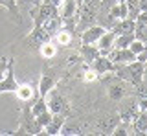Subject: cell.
Returning a JSON list of instances; mask_svg holds the SVG:
<instances>
[{
  "label": "cell",
  "mask_w": 147,
  "mask_h": 136,
  "mask_svg": "<svg viewBox=\"0 0 147 136\" xmlns=\"http://www.w3.org/2000/svg\"><path fill=\"white\" fill-rule=\"evenodd\" d=\"M0 6H4V7L9 11L11 19L17 20V24H22V15H20V11H18L17 0H0Z\"/></svg>",
  "instance_id": "24"
},
{
  "label": "cell",
  "mask_w": 147,
  "mask_h": 136,
  "mask_svg": "<svg viewBox=\"0 0 147 136\" xmlns=\"http://www.w3.org/2000/svg\"><path fill=\"white\" fill-rule=\"evenodd\" d=\"M13 94L17 96V99L20 103H26V101L33 103L35 99L39 98V90H37V87H33V85H18Z\"/></svg>",
  "instance_id": "16"
},
{
  "label": "cell",
  "mask_w": 147,
  "mask_h": 136,
  "mask_svg": "<svg viewBox=\"0 0 147 136\" xmlns=\"http://www.w3.org/2000/svg\"><path fill=\"white\" fill-rule=\"evenodd\" d=\"M114 65H125V63H132L136 61V55L131 52L129 48H112L107 55Z\"/></svg>",
  "instance_id": "14"
},
{
  "label": "cell",
  "mask_w": 147,
  "mask_h": 136,
  "mask_svg": "<svg viewBox=\"0 0 147 136\" xmlns=\"http://www.w3.org/2000/svg\"><path fill=\"white\" fill-rule=\"evenodd\" d=\"M114 75L134 87V85H138L144 79V63L132 61V63H125V65H116Z\"/></svg>",
  "instance_id": "2"
},
{
  "label": "cell",
  "mask_w": 147,
  "mask_h": 136,
  "mask_svg": "<svg viewBox=\"0 0 147 136\" xmlns=\"http://www.w3.org/2000/svg\"><path fill=\"white\" fill-rule=\"evenodd\" d=\"M110 134H114V136H127V134H132V125L127 123V121H119V123L112 129V133H110Z\"/></svg>",
  "instance_id": "27"
},
{
  "label": "cell",
  "mask_w": 147,
  "mask_h": 136,
  "mask_svg": "<svg viewBox=\"0 0 147 136\" xmlns=\"http://www.w3.org/2000/svg\"><path fill=\"white\" fill-rule=\"evenodd\" d=\"M118 116H119V121H127L131 123L132 120L138 116L140 108H138V101H136V96H125L123 99L118 101Z\"/></svg>",
  "instance_id": "6"
},
{
  "label": "cell",
  "mask_w": 147,
  "mask_h": 136,
  "mask_svg": "<svg viewBox=\"0 0 147 136\" xmlns=\"http://www.w3.org/2000/svg\"><path fill=\"white\" fill-rule=\"evenodd\" d=\"M114 40H116V33L112 30H107L96 42V46L99 48V55H109V52L114 48Z\"/></svg>",
  "instance_id": "17"
},
{
  "label": "cell",
  "mask_w": 147,
  "mask_h": 136,
  "mask_svg": "<svg viewBox=\"0 0 147 136\" xmlns=\"http://www.w3.org/2000/svg\"><path fill=\"white\" fill-rule=\"evenodd\" d=\"M105 31H107V30H105L103 26L94 24V26H88L86 30H83L77 37H79V42L81 44H96V42H98V39L105 33Z\"/></svg>",
  "instance_id": "13"
},
{
  "label": "cell",
  "mask_w": 147,
  "mask_h": 136,
  "mask_svg": "<svg viewBox=\"0 0 147 136\" xmlns=\"http://www.w3.org/2000/svg\"><path fill=\"white\" fill-rule=\"evenodd\" d=\"M144 81H147V61L144 63Z\"/></svg>",
  "instance_id": "34"
},
{
  "label": "cell",
  "mask_w": 147,
  "mask_h": 136,
  "mask_svg": "<svg viewBox=\"0 0 147 136\" xmlns=\"http://www.w3.org/2000/svg\"><path fill=\"white\" fill-rule=\"evenodd\" d=\"M134 28H136V22L132 19H121V20H116L114 26L110 30L114 31L116 35H123V33H134Z\"/></svg>",
  "instance_id": "20"
},
{
  "label": "cell",
  "mask_w": 147,
  "mask_h": 136,
  "mask_svg": "<svg viewBox=\"0 0 147 136\" xmlns=\"http://www.w3.org/2000/svg\"><path fill=\"white\" fill-rule=\"evenodd\" d=\"M134 40V33H123V35H116L114 40V48H129V44Z\"/></svg>",
  "instance_id": "26"
},
{
  "label": "cell",
  "mask_w": 147,
  "mask_h": 136,
  "mask_svg": "<svg viewBox=\"0 0 147 136\" xmlns=\"http://www.w3.org/2000/svg\"><path fill=\"white\" fill-rule=\"evenodd\" d=\"M81 6H83V0H61V4H59V17L63 20V26L76 31Z\"/></svg>",
  "instance_id": "3"
},
{
  "label": "cell",
  "mask_w": 147,
  "mask_h": 136,
  "mask_svg": "<svg viewBox=\"0 0 147 136\" xmlns=\"http://www.w3.org/2000/svg\"><path fill=\"white\" fill-rule=\"evenodd\" d=\"M88 66L99 75V77L101 75H107V74H114V70H116V65H114L107 55H98L92 63H88Z\"/></svg>",
  "instance_id": "12"
},
{
  "label": "cell",
  "mask_w": 147,
  "mask_h": 136,
  "mask_svg": "<svg viewBox=\"0 0 147 136\" xmlns=\"http://www.w3.org/2000/svg\"><path fill=\"white\" fill-rule=\"evenodd\" d=\"M50 39H52V35H50L42 26H39V28L31 30L30 35H26L24 40H22V44H24L26 48H30V50H39L40 44H44L46 40H50Z\"/></svg>",
  "instance_id": "10"
},
{
  "label": "cell",
  "mask_w": 147,
  "mask_h": 136,
  "mask_svg": "<svg viewBox=\"0 0 147 136\" xmlns=\"http://www.w3.org/2000/svg\"><path fill=\"white\" fill-rule=\"evenodd\" d=\"M77 35H76V31L70 30V28H66V26H61L57 31H55V35H53V40H55V44L57 46H63V48H70L72 44H74V39H76Z\"/></svg>",
  "instance_id": "15"
},
{
  "label": "cell",
  "mask_w": 147,
  "mask_h": 136,
  "mask_svg": "<svg viewBox=\"0 0 147 136\" xmlns=\"http://www.w3.org/2000/svg\"><path fill=\"white\" fill-rule=\"evenodd\" d=\"M101 0H88L83 2L81 11H79V19L76 24V35H79L83 30H86L88 26L98 24V9H99Z\"/></svg>",
  "instance_id": "1"
},
{
  "label": "cell",
  "mask_w": 147,
  "mask_h": 136,
  "mask_svg": "<svg viewBox=\"0 0 147 136\" xmlns=\"http://www.w3.org/2000/svg\"><path fill=\"white\" fill-rule=\"evenodd\" d=\"M7 61H9L7 57H2V59H0V79L4 77V74H6V70H7Z\"/></svg>",
  "instance_id": "32"
},
{
  "label": "cell",
  "mask_w": 147,
  "mask_h": 136,
  "mask_svg": "<svg viewBox=\"0 0 147 136\" xmlns=\"http://www.w3.org/2000/svg\"><path fill=\"white\" fill-rule=\"evenodd\" d=\"M114 2H121V0H114Z\"/></svg>",
  "instance_id": "35"
},
{
  "label": "cell",
  "mask_w": 147,
  "mask_h": 136,
  "mask_svg": "<svg viewBox=\"0 0 147 136\" xmlns=\"http://www.w3.org/2000/svg\"><path fill=\"white\" fill-rule=\"evenodd\" d=\"M127 81H123V79H119L116 77V75L112 74V79L107 81V96L110 101H114V103H118L119 99H123L127 96Z\"/></svg>",
  "instance_id": "8"
},
{
  "label": "cell",
  "mask_w": 147,
  "mask_h": 136,
  "mask_svg": "<svg viewBox=\"0 0 147 136\" xmlns=\"http://www.w3.org/2000/svg\"><path fill=\"white\" fill-rule=\"evenodd\" d=\"M79 55H81V61L88 65L99 55V48L96 44H79Z\"/></svg>",
  "instance_id": "21"
},
{
  "label": "cell",
  "mask_w": 147,
  "mask_h": 136,
  "mask_svg": "<svg viewBox=\"0 0 147 136\" xmlns=\"http://www.w3.org/2000/svg\"><path fill=\"white\" fill-rule=\"evenodd\" d=\"M119 123V116L116 110H110V112H101V114L96 116L94 121V131L96 134H110L112 129Z\"/></svg>",
  "instance_id": "5"
},
{
  "label": "cell",
  "mask_w": 147,
  "mask_h": 136,
  "mask_svg": "<svg viewBox=\"0 0 147 136\" xmlns=\"http://www.w3.org/2000/svg\"><path fill=\"white\" fill-rule=\"evenodd\" d=\"M140 9L147 11V0H140Z\"/></svg>",
  "instance_id": "33"
},
{
  "label": "cell",
  "mask_w": 147,
  "mask_h": 136,
  "mask_svg": "<svg viewBox=\"0 0 147 136\" xmlns=\"http://www.w3.org/2000/svg\"><path fill=\"white\" fill-rule=\"evenodd\" d=\"M55 15H59V7L44 4V2H37V6L30 11V17H31V20H33V28H39L44 20L52 19Z\"/></svg>",
  "instance_id": "7"
},
{
  "label": "cell",
  "mask_w": 147,
  "mask_h": 136,
  "mask_svg": "<svg viewBox=\"0 0 147 136\" xmlns=\"http://www.w3.org/2000/svg\"><path fill=\"white\" fill-rule=\"evenodd\" d=\"M145 46H147V44H145Z\"/></svg>",
  "instance_id": "36"
},
{
  "label": "cell",
  "mask_w": 147,
  "mask_h": 136,
  "mask_svg": "<svg viewBox=\"0 0 147 136\" xmlns=\"http://www.w3.org/2000/svg\"><path fill=\"white\" fill-rule=\"evenodd\" d=\"M98 79H99V75L96 74L86 63H83V81H85V83H94V81H98Z\"/></svg>",
  "instance_id": "28"
},
{
  "label": "cell",
  "mask_w": 147,
  "mask_h": 136,
  "mask_svg": "<svg viewBox=\"0 0 147 136\" xmlns=\"http://www.w3.org/2000/svg\"><path fill=\"white\" fill-rule=\"evenodd\" d=\"M59 134H63V136H74V134H83V125H81V121L79 120H76L72 116H66V120H64V123L61 127V133Z\"/></svg>",
  "instance_id": "18"
},
{
  "label": "cell",
  "mask_w": 147,
  "mask_h": 136,
  "mask_svg": "<svg viewBox=\"0 0 147 136\" xmlns=\"http://www.w3.org/2000/svg\"><path fill=\"white\" fill-rule=\"evenodd\" d=\"M144 48H145V42H142L140 39H134L131 44H129V50H131L134 55H138L140 52H144Z\"/></svg>",
  "instance_id": "29"
},
{
  "label": "cell",
  "mask_w": 147,
  "mask_h": 136,
  "mask_svg": "<svg viewBox=\"0 0 147 136\" xmlns=\"http://www.w3.org/2000/svg\"><path fill=\"white\" fill-rule=\"evenodd\" d=\"M132 134H147V110H140L138 116L131 121Z\"/></svg>",
  "instance_id": "22"
},
{
  "label": "cell",
  "mask_w": 147,
  "mask_h": 136,
  "mask_svg": "<svg viewBox=\"0 0 147 136\" xmlns=\"http://www.w3.org/2000/svg\"><path fill=\"white\" fill-rule=\"evenodd\" d=\"M46 105H48V110L52 114H64V116H72V107L68 103V99L63 96L59 90L52 88L48 94L44 96Z\"/></svg>",
  "instance_id": "4"
},
{
  "label": "cell",
  "mask_w": 147,
  "mask_h": 136,
  "mask_svg": "<svg viewBox=\"0 0 147 136\" xmlns=\"http://www.w3.org/2000/svg\"><path fill=\"white\" fill-rule=\"evenodd\" d=\"M18 85H20V83L15 79V57H9L7 70H6V74H4V77L0 79V94H4V92H15Z\"/></svg>",
  "instance_id": "11"
},
{
  "label": "cell",
  "mask_w": 147,
  "mask_h": 136,
  "mask_svg": "<svg viewBox=\"0 0 147 136\" xmlns=\"http://www.w3.org/2000/svg\"><path fill=\"white\" fill-rule=\"evenodd\" d=\"M64 120H66V116H64V114H53L52 120H50V123L44 125V129H42V133H40V134H50V136L59 134V133H61V127L64 123Z\"/></svg>",
  "instance_id": "19"
},
{
  "label": "cell",
  "mask_w": 147,
  "mask_h": 136,
  "mask_svg": "<svg viewBox=\"0 0 147 136\" xmlns=\"http://www.w3.org/2000/svg\"><path fill=\"white\" fill-rule=\"evenodd\" d=\"M134 39H140L147 44V26H136L134 28Z\"/></svg>",
  "instance_id": "30"
},
{
  "label": "cell",
  "mask_w": 147,
  "mask_h": 136,
  "mask_svg": "<svg viewBox=\"0 0 147 136\" xmlns=\"http://www.w3.org/2000/svg\"><path fill=\"white\" fill-rule=\"evenodd\" d=\"M127 4V19L136 20V17L140 15V0H125Z\"/></svg>",
  "instance_id": "25"
},
{
  "label": "cell",
  "mask_w": 147,
  "mask_h": 136,
  "mask_svg": "<svg viewBox=\"0 0 147 136\" xmlns=\"http://www.w3.org/2000/svg\"><path fill=\"white\" fill-rule=\"evenodd\" d=\"M136 26H147V11H140V15L136 17Z\"/></svg>",
  "instance_id": "31"
},
{
  "label": "cell",
  "mask_w": 147,
  "mask_h": 136,
  "mask_svg": "<svg viewBox=\"0 0 147 136\" xmlns=\"http://www.w3.org/2000/svg\"><path fill=\"white\" fill-rule=\"evenodd\" d=\"M57 70L55 68H50V66H44L42 70V75H40L39 79V85H37V90H39V96H46V94L50 92L52 88H55V85H57Z\"/></svg>",
  "instance_id": "9"
},
{
  "label": "cell",
  "mask_w": 147,
  "mask_h": 136,
  "mask_svg": "<svg viewBox=\"0 0 147 136\" xmlns=\"http://www.w3.org/2000/svg\"><path fill=\"white\" fill-rule=\"evenodd\" d=\"M37 52L40 53V57H42V59H53L55 55H57V52H59V46L55 44L53 39H50V40H46L44 44H40Z\"/></svg>",
  "instance_id": "23"
}]
</instances>
